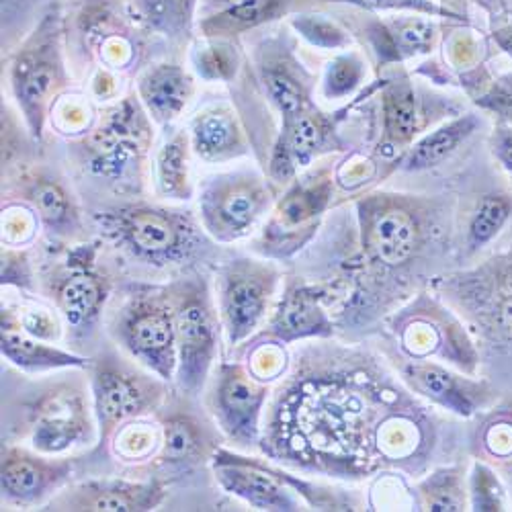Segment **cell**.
<instances>
[{"mask_svg":"<svg viewBox=\"0 0 512 512\" xmlns=\"http://www.w3.org/2000/svg\"><path fill=\"white\" fill-rule=\"evenodd\" d=\"M152 388L144 377L115 367H101L95 375V396L101 424L107 429L132 418L150 404Z\"/></svg>","mask_w":512,"mask_h":512,"instance_id":"obj_11","label":"cell"},{"mask_svg":"<svg viewBox=\"0 0 512 512\" xmlns=\"http://www.w3.org/2000/svg\"><path fill=\"white\" fill-rule=\"evenodd\" d=\"M512 211L510 199L502 195H488L484 197L469 222V242L472 246H482L490 242L506 224Z\"/></svg>","mask_w":512,"mask_h":512,"instance_id":"obj_28","label":"cell"},{"mask_svg":"<svg viewBox=\"0 0 512 512\" xmlns=\"http://www.w3.org/2000/svg\"><path fill=\"white\" fill-rule=\"evenodd\" d=\"M162 498L158 486L148 484H89L66 502L72 510H150Z\"/></svg>","mask_w":512,"mask_h":512,"instance_id":"obj_18","label":"cell"},{"mask_svg":"<svg viewBox=\"0 0 512 512\" xmlns=\"http://www.w3.org/2000/svg\"><path fill=\"white\" fill-rule=\"evenodd\" d=\"M271 203L263 177L252 170H234L205 183L199 197L203 228L218 240L246 236Z\"/></svg>","mask_w":512,"mask_h":512,"instance_id":"obj_3","label":"cell"},{"mask_svg":"<svg viewBox=\"0 0 512 512\" xmlns=\"http://www.w3.org/2000/svg\"><path fill=\"white\" fill-rule=\"evenodd\" d=\"M68 476V463H48L23 451L3 453V492L17 502H33Z\"/></svg>","mask_w":512,"mask_h":512,"instance_id":"obj_13","label":"cell"},{"mask_svg":"<svg viewBox=\"0 0 512 512\" xmlns=\"http://www.w3.org/2000/svg\"><path fill=\"white\" fill-rule=\"evenodd\" d=\"M418 103L408 82H392L383 93V138L390 148L406 146L418 132Z\"/></svg>","mask_w":512,"mask_h":512,"instance_id":"obj_22","label":"cell"},{"mask_svg":"<svg viewBox=\"0 0 512 512\" xmlns=\"http://www.w3.org/2000/svg\"><path fill=\"white\" fill-rule=\"evenodd\" d=\"M191 148L205 162H226L248 152L246 136L228 105H209L191 121Z\"/></svg>","mask_w":512,"mask_h":512,"instance_id":"obj_10","label":"cell"},{"mask_svg":"<svg viewBox=\"0 0 512 512\" xmlns=\"http://www.w3.org/2000/svg\"><path fill=\"white\" fill-rule=\"evenodd\" d=\"M304 0H240V3L201 17L197 27L203 39H234L259 29L293 11Z\"/></svg>","mask_w":512,"mask_h":512,"instance_id":"obj_12","label":"cell"},{"mask_svg":"<svg viewBox=\"0 0 512 512\" xmlns=\"http://www.w3.org/2000/svg\"><path fill=\"white\" fill-rule=\"evenodd\" d=\"M3 355H7L15 365L25 369H50L66 365H82V359H76L68 353L50 349L46 345L33 343L25 334L15 332L9 322L3 320Z\"/></svg>","mask_w":512,"mask_h":512,"instance_id":"obj_26","label":"cell"},{"mask_svg":"<svg viewBox=\"0 0 512 512\" xmlns=\"http://www.w3.org/2000/svg\"><path fill=\"white\" fill-rule=\"evenodd\" d=\"M189 148L191 138L187 132H177L166 140L156 154V183L166 199L187 201L193 195L189 179Z\"/></svg>","mask_w":512,"mask_h":512,"instance_id":"obj_21","label":"cell"},{"mask_svg":"<svg viewBox=\"0 0 512 512\" xmlns=\"http://www.w3.org/2000/svg\"><path fill=\"white\" fill-rule=\"evenodd\" d=\"M322 314L318 306L312 302V297L306 293H297L283 306L281 318H279V330L283 332H310L316 326H320Z\"/></svg>","mask_w":512,"mask_h":512,"instance_id":"obj_33","label":"cell"},{"mask_svg":"<svg viewBox=\"0 0 512 512\" xmlns=\"http://www.w3.org/2000/svg\"><path fill=\"white\" fill-rule=\"evenodd\" d=\"M476 125V117L465 115L439 127V130L424 136L406 152L402 166L406 170H429L443 164L469 136L474 134Z\"/></svg>","mask_w":512,"mask_h":512,"instance_id":"obj_20","label":"cell"},{"mask_svg":"<svg viewBox=\"0 0 512 512\" xmlns=\"http://www.w3.org/2000/svg\"><path fill=\"white\" fill-rule=\"evenodd\" d=\"M320 3H349L353 7L365 11H392V13H416L426 17H451L459 19V15L447 7H441L433 0H320Z\"/></svg>","mask_w":512,"mask_h":512,"instance_id":"obj_30","label":"cell"},{"mask_svg":"<svg viewBox=\"0 0 512 512\" xmlns=\"http://www.w3.org/2000/svg\"><path fill=\"white\" fill-rule=\"evenodd\" d=\"M496 154L500 162L510 170L512 175V130H506L496 140Z\"/></svg>","mask_w":512,"mask_h":512,"instance_id":"obj_35","label":"cell"},{"mask_svg":"<svg viewBox=\"0 0 512 512\" xmlns=\"http://www.w3.org/2000/svg\"><path fill=\"white\" fill-rule=\"evenodd\" d=\"M21 197L35 209L50 230H66L76 224L78 213L72 195L62 181L46 173H27L21 179Z\"/></svg>","mask_w":512,"mask_h":512,"instance_id":"obj_16","label":"cell"},{"mask_svg":"<svg viewBox=\"0 0 512 512\" xmlns=\"http://www.w3.org/2000/svg\"><path fill=\"white\" fill-rule=\"evenodd\" d=\"M416 377L420 386L435 398H447L453 396V381L451 377L435 367H422L416 371Z\"/></svg>","mask_w":512,"mask_h":512,"instance_id":"obj_34","label":"cell"},{"mask_svg":"<svg viewBox=\"0 0 512 512\" xmlns=\"http://www.w3.org/2000/svg\"><path fill=\"white\" fill-rule=\"evenodd\" d=\"M203 447L199 426L187 416H175L164 429V457L168 461L193 459Z\"/></svg>","mask_w":512,"mask_h":512,"instance_id":"obj_29","label":"cell"},{"mask_svg":"<svg viewBox=\"0 0 512 512\" xmlns=\"http://www.w3.org/2000/svg\"><path fill=\"white\" fill-rule=\"evenodd\" d=\"M504 293L512 295V271H508L504 277Z\"/></svg>","mask_w":512,"mask_h":512,"instance_id":"obj_37","label":"cell"},{"mask_svg":"<svg viewBox=\"0 0 512 512\" xmlns=\"http://www.w3.org/2000/svg\"><path fill=\"white\" fill-rule=\"evenodd\" d=\"M291 23L314 46L340 48L349 44L347 33L324 15H297Z\"/></svg>","mask_w":512,"mask_h":512,"instance_id":"obj_32","label":"cell"},{"mask_svg":"<svg viewBox=\"0 0 512 512\" xmlns=\"http://www.w3.org/2000/svg\"><path fill=\"white\" fill-rule=\"evenodd\" d=\"M240 3V0H201V7H199V19L207 17L211 13H218L222 9H228L232 5Z\"/></svg>","mask_w":512,"mask_h":512,"instance_id":"obj_36","label":"cell"},{"mask_svg":"<svg viewBox=\"0 0 512 512\" xmlns=\"http://www.w3.org/2000/svg\"><path fill=\"white\" fill-rule=\"evenodd\" d=\"M193 93V76L179 64H152L138 78V99L148 117L160 125L173 123L185 111Z\"/></svg>","mask_w":512,"mask_h":512,"instance_id":"obj_9","label":"cell"},{"mask_svg":"<svg viewBox=\"0 0 512 512\" xmlns=\"http://www.w3.org/2000/svg\"><path fill=\"white\" fill-rule=\"evenodd\" d=\"M35 414L33 447L37 451H64L84 433V410L78 396H52L39 404Z\"/></svg>","mask_w":512,"mask_h":512,"instance_id":"obj_14","label":"cell"},{"mask_svg":"<svg viewBox=\"0 0 512 512\" xmlns=\"http://www.w3.org/2000/svg\"><path fill=\"white\" fill-rule=\"evenodd\" d=\"M185 213L154 205H125L103 213L99 220L138 256L168 263L185 254L195 240L197 228Z\"/></svg>","mask_w":512,"mask_h":512,"instance_id":"obj_2","label":"cell"},{"mask_svg":"<svg viewBox=\"0 0 512 512\" xmlns=\"http://www.w3.org/2000/svg\"><path fill=\"white\" fill-rule=\"evenodd\" d=\"M365 236L377 261L398 267L412 259L420 224L406 201L379 197L365 205Z\"/></svg>","mask_w":512,"mask_h":512,"instance_id":"obj_5","label":"cell"},{"mask_svg":"<svg viewBox=\"0 0 512 512\" xmlns=\"http://www.w3.org/2000/svg\"><path fill=\"white\" fill-rule=\"evenodd\" d=\"M263 82L273 105L279 109L283 121H289L291 117L300 115L308 107L306 84L297 78V74L291 70L285 58H279V56H273L269 60L265 58Z\"/></svg>","mask_w":512,"mask_h":512,"instance_id":"obj_23","label":"cell"},{"mask_svg":"<svg viewBox=\"0 0 512 512\" xmlns=\"http://www.w3.org/2000/svg\"><path fill=\"white\" fill-rule=\"evenodd\" d=\"M66 19L56 5L48 9L25 37L11 62V91L29 134L37 140L44 136V125L54 109V101L66 89L68 70L64 60Z\"/></svg>","mask_w":512,"mask_h":512,"instance_id":"obj_1","label":"cell"},{"mask_svg":"<svg viewBox=\"0 0 512 512\" xmlns=\"http://www.w3.org/2000/svg\"><path fill=\"white\" fill-rule=\"evenodd\" d=\"M105 300L103 281L87 269H74L60 287L58 302L74 324L89 322L97 316Z\"/></svg>","mask_w":512,"mask_h":512,"instance_id":"obj_24","label":"cell"},{"mask_svg":"<svg viewBox=\"0 0 512 512\" xmlns=\"http://www.w3.org/2000/svg\"><path fill=\"white\" fill-rule=\"evenodd\" d=\"M140 99H123L109 109L97 130L80 142V158L93 175L121 179L150 144V125Z\"/></svg>","mask_w":512,"mask_h":512,"instance_id":"obj_4","label":"cell"},{"mask_svg":"<svg viewBox=\"0 0 512 512\" xmlns=\"http://www.w3.org/2000/svg\"><path fill=\"white\" fill-rule=\"evenodd\" d=\"M263 394L265 392L256 388L240 369H230L224 373L218 388V410L232 435L250 433L256 414H259Z\"/></svg>","mask_w":512,"mask_h":512,"instance_id":"obj_19","label":"cell"},{"mask_svg":"<svg viewBox=\"0 0 512 512\" xmlns=\"http://www.w3.org/2000/svg\"><path fill=\"white\" fill-rule=\"evenodd\" d=\"M271 283L265 269L250 263L232 267L224 277L222 312L232 343L248 336L261 322L269 302Z\"/></svg>","mask_w":512,"mask_h":512,"instance_id":"obj_7","label":"cell"},{"mask_svg":"<svg viewBox=\"0 0 512 512\" xmlns=\"http://www.w3.org/2000/svg\"><path fill=\"white\" fill-rule=\"evenodd\" d=\"M123 338L130 351L162 377H170L175 365L177 328L175 318L164 308L140 302L123 322Z\"/></svg>","mask_w":512,"mask_h":512,"instance_id":"obj_6","label":"cell"},{"mask_svg":"<svg viewBox=\"0 0 512 512\" xmlns=\"http://www.w3.org/2000/svg\"><path fill=\"white\" fill-rule=\"evenodd\" d=\"M222 478L230 490H234L238 496L246 498L254 506L271 510H289L291 506L283 490L267 474L259 472V469H252L250 465L228 467L222 472Z\"/></svg>","mask_w":512,"mask_h":512,"instance_id":"obj_25","label":"cell"},{"mask_svg":"<svg viewBox=\"0 0 512 512\" xmlns=\"http://www.w3.org/2000/svg\"><path fill=\"white\" fill-rule=\"evenodd\" d=\"M437 33L439 29L435 21L416 13H400V17L396 15L375 25L379 52H392L394 58L431 52Z\"/></svg>","mask_w":512,"mask_h":512,"instance_id":"obj_17","label":"cell"},{"mask_svg":"<svg viewBox=\"0 0 512 512\" xmlns=\"http://www.w3.org/2000/svg\"><path fill=\"white\" fill-rule=\"evenodd\" d=\"M193 54V64L205 80H230L238 68V52L232 39H205Z\"/></svg>","mask_w":512,"mask_h":512,"instance_id":"obj_27","label":"cell"},{"mask_svg":"<svg viewBox=\"0 0 512 512\" xmlns=\"http://www.w3.org/2000/svg\"><path fill=\"white\" fill-rule=\"evenodd\" d=\"M175 328L183 383L187 388H197L216 349V326H213V316L203 293L185 297L175 314Z\"/></svg>","mask_w":512,"mask_h":512,"instance_id":"obj_8","label":"cell"},{"mask_svg":"<svg viewBox=\"0 0 512 512\" xmlns=\"http://www.w3.org/2000/svg\"><path fill=\"white\" fill-rule=\"evenodd\" d=\"M363 78V64L357 56H340L328 64L324 78V93L330 99L353 93Z\"/></svg>","mask_w":512,"mask_h":512,"instance_id":"obj_31","label":"cell"},{"mask_svg":"<svg viewBox=\"0 0 512 512\" xmlns=\"http://www.w3.org/2000/svg\"><path fill=\"white\" fill-rule=\"evenodd\" d=\"M201 0H127V11L144 29L173 44H187L199 17Z\"/></svg>","mask_w":512,"mask_h":512,"instance_id":"obj_15","label":"cell"}]
</instances>
